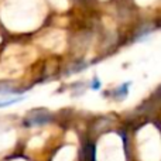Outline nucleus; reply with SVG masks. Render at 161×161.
Here are the masks:
<instances>
[{
  "label": "nucleus",
  "instance_id": "1",
  "mask_svg": "<svg viewBox=\"0 0 161 161\" xmlns=\"http://www.w3.org/2000/svg\"><path fill=\"white\" fill-rule=\"evenodd\" d=\"M36 114V117H27L24 120L25 125H42V123H47L50 122V114L47 112H42V110H38V112H33Z\"/></svg>",
  "mask_w": 161,
  "mask_h": 161
},
{
  "label": "nucleus",
  "instance_id": "2",
  "mask_svg": "<svg viewBox=\"0 0 161 161\" xmlns=\"http://www.w3.org/2000/svg\"><path fill=\"white\" fill-rule=\"evenodd\" d=\"M95 151H96L95 144L88 143V144L83 147V151H82L83 160H85V161H96V154H95Z\"/></svg>",
  "mask_w": 161,
  "mask_h": 161
},
{
  "label": "nucleus",
  "instance_id": "3",
  "mask_svg": "<svg viewBox=\"0 0 161 161\" xmlns=\"http://www.w3.org/2000/svg\"><path fill=\"white\" fill-rule=\"evenodd\" d=\"M129 88H130V82H126V83H123L122 86H119L117 89H114V97L117 96V99H125L126 96H127V93H129Z\"/></svg>",
  "mask_w": 161,
  "mask_h": 161
},
{
  "label": "nucleus",
  "instance_id": "4",
  "mask_svg": "<svg viewBox=\"0 0 161 161\" xmlns=\"http://www.w3.org/2000/svg\"><path fill=\"white\" fill-rule=\"evenodd\" d=\"M24 99V96H19V97H11L8 100H0V108H6V106H10V105H14L17 102H21Z\"/></svg>",
  "mask_w": 161,
  "mask_h": 161
},
{
  "label": "nucleus",
  "instance_id": "5",
  "mask_svg": "<svg viewBox=\"0 0 161 161\" xmlns=\"http://www.w3.org/2000/svg\"><path fill=\"white\" fill-rule=\"evenodd\" d=\"M91 88H92V89H95V91H96V89H99V88H100V80L97 79V78H95L93 80H92Z\"/></svg>",
  "mask_w": 161,
  "mask_h": 161
}]
</instances>
